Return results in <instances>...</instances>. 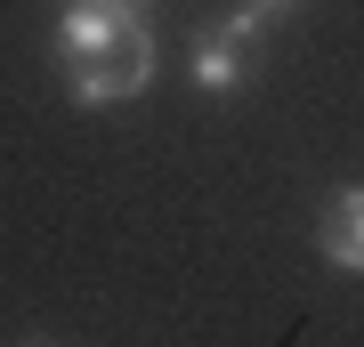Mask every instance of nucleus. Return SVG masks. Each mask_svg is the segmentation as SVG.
<instances>
[{"mask_svg": "<svg viewBox=\"0 0 364 347\" xmlns=\"http://www.w3.org/2000/svg\"><path fill=\"white\" fill-rule=\"evenodd\" d=\"M251 9H259V16H275V9H291V0H251Z\"/></svg>", "mask_w": 364, "mask_h": 347, "instance_id": "4", "label": "nucleus"}, {"mask_svg": "<svg viewBox=\"0 0 364 347\" xmlns=\"http://www.w3.org/2000/svg\"><path fill=\"white\" fill-rule=\"evenodd\" d=\"M316 250L340 275H364V186H340L324 210H316Z\"/></svg>", "mask_w": 364, "mask_h": 347, "instance_id": "3", "label": "nucleus"}, {"mask_svg": "<svg viewBox=\"0 0 364 347\" xmlns=\"http://www.w3.org/2000/svg\"><path fill=\"white\" fill-rule=\"evenodd\" d=\"M259 33H267V16L251 9H227L219 25H203V40H195V89L203 97H235L243 89V73H251V49H259Z\"/></svg>", "mask_w": 364, "mask_h": 347, "instance_id": "2", "label": "nucleus"}, {"mask_svg": "<svg viewBox=\"0 0 364 347\" xmlns=\"http://www.w3.org/2000/svg\"><path fill=\"white\" fill-rule=\"evenodd\" d=\"M16 347H49V339H16Z\"/></svg>", "mask_w": 364, "mask_h": 347, "instance_id": "5", "label": "nucleus"}, {"mask_svg": "<svg viewBox=\"0 0 364 347\" xmlns=\"http://www.w3.org/2000/svg\"><path fill=\"white\" fill-rule=\"evenodd\" d=\"M57 73H65L73 105H122L154 81V25L146 9H97V0H65L57 16Z\"/></svg>", "mask_w": 364, "mask_h": 347, "instance_id": "1", "label": "nucleus"}, {"mask_svg": "<svg viewBox=\"0 0 364 347\" xmlns=\"http://www.w3.org/2000/svg\"><path fill=\"white\" fill-rule=\"evenodd\" d=\"M138 9H146V0H138Z\"/></svg>", "mask_w": 364, "mask_h": 347, "instance_id": "6", "label": "nucleus"}]
</instances>
